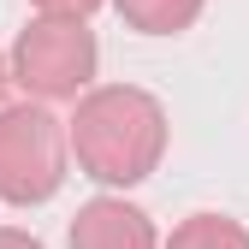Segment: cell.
Segmentation results:
<instances>
[{"label":"cell","instance_id":"cell-1","mask_svg":"<svg viewBox=\"0 0 249 249\" xmlns=\"http://www.w3.org/2000/svg\"><path fill=\"white\" fill-rule=\"evenodd\" d=\"M71 154L83 178L107 184V190H131V184L154 178L166 154V107L137 83L83 89L71 113Z\"/></svg>","mask_w":249,"mask_h":249},{"label":"cell","instance_id":"cell-2","mask_svg":"<svg viewBox=\"0 0 249 249\" xmlns=\"http://www.w3.org/2000/svg\"><path fill=\"white\" fill-rule=\"evenodd\" d=\"M71 124H59L42 101L0 107V202L6 208H42L66 184Z\"/></svg>","mask_w":249,"mask_h":249},{"label":"cell","instance_id":"cell-3","mask_svg":"<svg viewBox=\"0 0 249 249\" xmlns=\"http://www.w3.org/2000/svg\"><path fill=\"white\" fill-rule=\"evenodd\" d=\"M95 66H101V48H95V30L83 18L42 12L12 42V83L30 101H77L95 83Z\"/></svg>","mask_w":249,"mask_h":249},{"label":"cell","instance_id":"cell-4","mask_svg":"<svg viewBox=\"0 0 249 249\" xmlns=\"http://www.w3.org/2000/svg\"><path fill=\"white\" fill-rule=\"evenodd\" d=\"M71 249H160V237H154V220L124 202V196H95L77 208V220L66 231Z\"/></svg>","mask_w":249,"mask_h":249},{"label":"cell","instance_id":"cell-5","mask_svg":"<svg viewBox=\"0 0 249 249\" xmlns=\"http://www.w3.org/2000/svg\"><path fill=\"white\" fill-rule=\"evenodd\" d=\"M137 36H178L202 18V0H113Z\"/></svg>","mask_w":249,"mask_h":249},{"label":"cell","instance_id":"cell-6","mask_svg":"<svg viewBox=\"0 0 249 249\" xmlns=\"http://www.w3.org/2000/svg\"><path fill=\"white\" fill-rule=\"evenodd\" d=\"M166 249H249V231L226 213H190L184 226H172Z\"/></svg>","mask_w":249,"mask_h":249},{"label":"cell","instance_id":"cell-7","mask_svg":"<svg viewBox=\"0 0 249 249\" xmlns=\"http://www.w3.org/2000/svg\"><path fill=\"white\" fill-rule=\"evenodd\" d=\"M36 12H48V18H89L101 6V0H30Z\"/></svg>","mask_w":249,"mask_h":249},{"label":"cell","instance_id":"cell-8","mask_svg":"<svg viewBox=\"0 0 249 249\" xmlns=\"http://www.w3.org/2000/svg\"><path fill=\"white\" fill-rule=\"evenodd\" d=\"M0 249H42V237H30L18 226H0Z\"/></svg>","mask_w":249,"mask_h":249},{"label":"cell","instance_id":"cell-9","mask_svg":"<svg viewBox=\"0 0 249 249\" xmlns=\"http://www.w3.org/2000/svg\"><path fill=\"white\" fill-rule=\"evenodd\" d=\"M6 83H12V59L0 53V95H6Z\"/></svg>","mask_w":249,"mask_h":249}]
</instances>
